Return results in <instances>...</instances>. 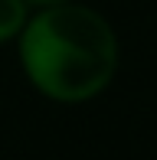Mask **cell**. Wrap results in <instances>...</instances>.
Returning a JSON list of instances; mask_svg holds the SVG:
<instances>
[{
  "instance_id": "1",
  "label": "cell",
  "mask_w": 157,
  "mask_h": 160,
  "mask_svg": "<svg viewBox=\"0 0 157 160\" xmlns=\"http://www.w3.org/2000/svg\"><path fill=\"white\" fill-rule=\"evenodd\" d=\"M23 72L56 101L95 98L111 82L118 42L105 17L78 3H53L26 20L20 33Z\"/></svg>"
},
{
  "instance_id": "2",
  "label": "cell",
  "mask_w": 157,
  "mask_h": 160,
  "mask_svg": "<svg viewBox=\"0 0 157 160\" xmlns=\"http://www.w3.org/2000/svg\"><path fill=\"white\" fill-rule=\"evenodd\" d=\"M26 26V0H0V42L20 36Z\"/></svg>"
},
{
  "instance_id": "3",
  "label": "cell",
  "mask_w": 157,
  "mask_h": 160,
  "mask_svg": "<svg viewBox=\"0 0 157 160\" xmlns=\"http://www.w3.org/2000/svg\"><path fill=\"white\" fill-rule=\"evenodd\" d=\"M26 3H36V7H53V3H66V0H26Z\"/></svg>"
}]
</instances>
